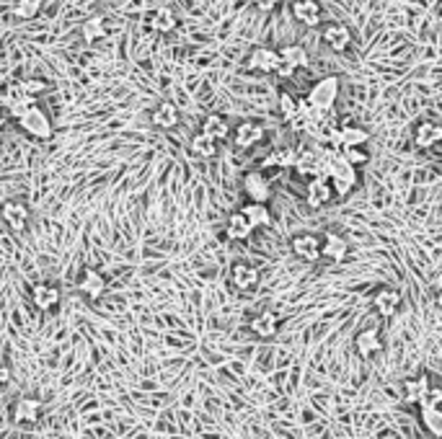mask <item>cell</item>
Segmentation results:
<instances>
[{
	"mask_svg": "<svg viewBox=\"0 0 442 439\" xmlns=\"http://www.w3.org/2000/svg\"><path fill=\"white\" fill-rule=\"evenodd\" d=\"M321 39L334 52H344L347 47L352 44V31L347 29L344 23H329V26H323Z\"/></svg>",
	"mask_w": 442,
	"mask_h": 439,
	"instance_id": "13",
	"label": "cell"
},
{
	"mask_svg": "<svg viewBox=\"0 0 442 439\" xmlns=\"http://www.w3.org/2000/svg\"><path fill=\"white\" fill-rule=\"evenodd\" d=\"M18 83H21L23 93H26V96H31V99H37V93H42L47 88L42 80H34V78H29V80H18Z\"/></svg>",
	"mask_w": 442,
	"mask_h": 439,
	"instance_id": "39",
	"label": "cell"
},
{
	"mask_svg": "<svg viewBox=\"0 0 442 439\" xmlns=\"http://www.w3.org/2000/svg\"><path fill=\"white\" fill-rule=\"evenodd\" d=\"M339 155L344 158V163H349L352 168H360V166H365L370 160V152L365 150V148H342L339 150Z\"/></svg>",
	"mask_w": 442,
	"mask_h": 439,
	"instance_id": "35",
	"label": "cell"
},
{
	"mask_svg": "<svg viewBox=\"0 0 442 439\" xmlns=\"http://www.w3.org/2000/svg\"><path fill=\"white\" fill-rule=\"evenodd\" d=\"M31 107H37V99H31V96H23V99H18V101H13V104H8V114H11V116H13L16 121L21 119L23 114L29 112Z\"/></svg>",
	"mask_w": 442,
	"mask_h": 439,
	"instance_id": "36",
	"label": "cell"
},
{
	"mask_svg": "<svg viewBox=\"0 0 442 439\" xmlns=\"http://www.w3.org/2000/svg\"><path fill=\"white\" fill-rule=\"evenodd\" d=\"M277 54H279V62H285L287 68H293V70L308 68V65H310L308 52L298 44H285L282 49H277Z\"/></svg>",
	"mask_w": 442,
	"mask_h": 439,
	"instance_id": "23",
	"label": "cell"
},
{
	"mask_svg": "<svg viewBox=\"0 0 442 439\" xmlns=\"http://www.w3.org/2000/svg\"><path fill=\"white\" fill-rule=\"evenodd\" d=\"M279 65V54L277 49H269V47H256L254 52L248 54V68L259 70V73H274Z\"/></svg>",
	"mask_w": 442,
	"mask_h": 439,
	"instance_id": "14",
	"label": "cell"
},
{
	"mask_svg": "<svg viewBox=\"0 0 442 439\" xmlns=\"http://www.w3.org/2000/svg\"><path fill=\"white\" fill-rule=\"evenodd\" d=\"M295 160H298V150H293V148H277V150L269 152L262 160V168H295Z\"/></svg>",
	"mask_w": 442,
	"mask_h": 439,
	"instance_id": "25",
	"label": "cell"
},
{
	"mask_svg": "<svg viewBox=\"0 0 442 439\" xmlns=\"http://www.w3.org/2000/svg\"><path fill=\"white\" fill-rule=\"evenodd\" d=\"M432 387V380L429 375H417V378H406L404 380V401L406 403H417L419 406L424 401V395L429 393Z\"/></svg>",
	"mask_w": 442,
	"mask_h": 439,
	"instance_id": "16",
	"label": "cell"
},
{
	"mask_svg": "<svg viewBox=\"0 0 442 439\" xmlns=\"http://www.w3.org/2000/svg\"><path fill=\"white\" fill-rule=\"evenodd\" d=\"M349 256V243L344 235L339 233H323L321 235V258H329L334 264H342Z\"/></svg>",
	"mask_w": 442,
	"mask_h": 439,
	"instance_id": "8",
	"label": "cell"
},
{
	"mask_svg": "<svg viewBox=\"0 0 442 439\" xmlns=\"http://www.w3.org/2000/svg\"><path fill=\"white\" fill-rule=\"evenodd\" d=\"M293 13L300 23L306 26H318L321 23V6L315 0H295L293 3Z\"/></svg>",
	"mask_w": 442,
	"mask_h": 439,
	"instance_id": "21",
	"label": "cell"
},
{
	"mask_svg": "<svg viewBox=\"0 0 442 439\" xmlns=\"http://www.w3.org/2000/svg\"><path fill=\"white\" fill-rule=\"evenodd\" d=\"M419 409H421V424H424V429H427L429 434L440 437L442 434V411L427 409V406H419Z\"/></svg>",
	"mask_w": 442,
	"mask_h": 439,
	"instance_id": "32",
	"label": "cell"
},
{
	"mask_svg": "<svg viewBox=\"0 0 442 439\" xmlns=\"http://www.w3.org/2000/svg\"><path fill=\"white\" fill-rule=\"evenodd\" d=\"M331 199H334V191H331L326 179H310V181H308V189H306L308 207H323V205H329Z\"/></svg>",
	"mask_w": 442,
	"mask_h": 439,
	"instance_id": "17",
	"label": "cell"
},
{
	"mask_svg": "<svg viewBox=\"0 0 442 439\" xmlns=\"http://www.w3.org/2000/svg\"><path fill=\"white\" fill-rule=\"evenodd\" d=\"M114 23L104 16H93L88 21L83 23V37L88 39V42H96V39H104L106 34H112Z\"/></svg>",
	"mask_w": 442,
	"mask_h": 439,
	"instance_id": "26",
	"label": "cell"
},
{
	"mask_svg": "<svg viewBox=\"0 0 442 439\" xmlns=\"http://www.w3.org/2000/svg\"><path fill=\"white\" fill-rule=\"evenodd\" d=\"M231 135L238 148H254V145H259L264 140V127L259 121L246 119V121H240L238 127H235V132H231Z\"/></svg>",
	"mask_w": 442,
	"mask_h": 439,
	"instance_id": "11",
	"label": "cell"
},
{
	"mask_svg": "<svg viewBox=\"0 0 442 439\" xmlns=\"http://www.w3.org/2000/svg\"><path fill=\"white\" fill-rule=\"evenodd\" d=\"M153 124L161 129H173L176 124H179V109L173 107L171 101L158 104L156 112H153Z\"/></svg>",
	"mask_w": 442,
	"mask_h": 439,
	"instance_id": "24",
	"label": "cell"
},
{
	"mask_svg": "<svg viewBox=\"0 0 442 439\" xmlns=\"http://www.w3.org/2000/svg\"><path fill=\"white\" fill-rule=\"evenodd\" d=\"M0 217L6 220V225L11 227V230H23L31 220L29 202H26V199H6V202L0 205Z\"/></svg>",
	"mask_w": 442,
	"mask_h": 439,
	"instance_id": "4",
	"label": "cell"
},
{
	"mask_svg": "<svg viewBox=\"0 0 442 439\" xmlns=\"http://www.w3.org/2000/svg\"><path fill=\"white\" fill-rule=\"evenodd\" d=\"M0 140H3V135H0Z\"/></svg>",
	"mask_w": 442,
	"mask_h": 439,
	"instance_id": "43",
	"label": "cell"
},
{
	"mask_svg": "<svg viewBox=\"0 0 442 439\" xmlns=\"http://www.w3.org/2000/svg\"><path fill=\"white\" fill-rule=\"evenodd\" d=\"M240 215L248 220V225L254 227H267L272 222V215H269V207L267 205H254V202H248L243 210H240Z\"/></svg>",
	"mask_w": 442,
	"mask_h": 439,
	"instance_id": "28",
	"label": "cell"
},
{
	"mask_svg": "<svg viewBox=\"0 0 442 439\" xmlns=\"http://www.w3.org/2000/svg\"><path fill=\"white\" fill-rule=\"evenodd\" d=\"M329 186H331V191H334V197H349L352 189L357 186V168L344 163V158L339 155L334 168H331Z\"/></svg>",
	"mask_w": 442,
	"mask_h": 439,
	"instance_id": "2",
	"label": "cell"
},
{
	"mask_svg": "<svg viewBox=\"0 0 442 439\" xmlns=\"http://www.w3.org/2000/svg\"><path fill=\"white\" fill-rule=\"evenodd\" d=\"M339 140H342V148H365L370 140V132L365 127H342L339 129Z\"/></svg>",
	"mask_w": 442,
	"mask_h": 439,
	"instance_id": "29",
	"label": "cell"
},
{
	"mask_svg": "<svg viewBox=\"0 0 442 439\" xmlns=\"http://www.w3.org/2000/svg\"><path fill=\"white\" fill-rule=\"evenodd\" d=\"M192 150H194V155L197 158H215L218 155V143L212 140V137H207V135H194V140H192Z\"/></svg>",
	"mask_w": 442,
	"mask_h": 439,
	"instance_id": "31",
	"label": "cell"
},
{
	"mask_svg": "<svg viewBox=\"0 0 442 439\" xmlns=\"http://www.w3.org/2000/svg\"><path fill=\"white\" fill-rule=\"evenodd\" d=\"M440 140H442V127L437 121H421L419 127H417V132H414V143H417V148H421V150L435 148Z\"/></svg>",
	"mask_w": 442,
	"mask_h": 439,
	"instance_id": "19",
	"label": "cell"
},
{
	"mask_svg": "<svg viewBox=\"0 0 442 439\" xmlns=\"http://www.w3.org/2000/svg\"><path fill=\"white\" fill-rule=\"evenodd\" d=\"M62 300V292L57 284H50V282H39V284H34L31 287V303H34V308L42 313H50L54 311L57 305H60Z\"/></svg>",
	"mask_w": 442,
	"mask_h": 439,
	"instance_id": "7",
	"label": "cell"
},
{
	"mask_svg": "<svg viewBox=\"0 0 442 439\" xmlns=\"http://www.w3.org/2000/svg\"><path fill=\"white\" fill-rule=\"evenodd\" d=\"M337 96H339V78L337 76H326V78H321L313 88H310V93L306 96V101H308V107H313V109H318V112L329 114V109L337 104Z\"/></svg>",
	"mask_w": 442,
	"mask_h": 439,
	"instance_id": "1",
	"label": "cell"
},
{
	"mask_svg": "<svg viewBox=\"0 0 442 439\" xmlns=\"http://www.w3.org/2000/svg\"><path fill=\"white\" fill-rule=\"evenodd\" d=\"M39 8H42V0H13V16L16 18H21V21H29L34 16L39 13Z\"/></svg>",
	"mask_w": 442,
	"mask_h": 439,
	"instance_id": "33",
	"label": "cell"
},
{
	"mask_svg": "<svg viewBox=\"0 0 442 439\" xmlns=\"http://www.w3.org/2000/svg\"><path fill=\"white\" fill-rule=\"evenodd\" d=\"M78 292H81L83 297H88V300H101L106 292V279L104 274L96 272V269H86V272L78 277Z\"/></svg>",
	"mask_w": 442,
	"mask_h": 439,
	"instance_id": "10",
	"label": "cell"
},
{
	"mask_svg": "<svg viewBox=\"0 0 442 439\" xmlns=\"http://www.w3.org/2000/svg\"><path fill=\"white\" fill-rule=\"evenodd\" d=\"M290 248H293V253L300 261L315 264L321 258V238L313 233H298L290 238Z\"/></svg>",
	"mask_w": 442,
	"mask_h": 439,
	"instance_id": "5",
	"label": "cell"
},
{
	"mask_svg": "<svg viewBox=\"0 0 442 439\" xmlns=\"http://www.w3.org/2000/svg\"><path fill=\"white\" fill-rule=\"evenodd\" d=\"M254 6L259 8V11H274V8L279 6V0H254Z\"/></svg>",
	"mask_w": 442,
	"mask_h": 439,
	"instance_id": "40",
	"label": "cell"
},
{
	"mask_svg": "<svg viewBox=\"0 0 442 439\" xmlns=\"http://www.w3.org/2000/svg\"><path fill=\"white\" fill-rule=\"evenodd\" d=\"M42 419V401L39 398H18L13 406L16 426H34Z\"/></svg>",
	"mask_w": 442,
	"mask_h": 439,
	"instance_id": "9",
	"label": "cell"
},
{
	"mask_svg": "<svg viewBox=\"0 0 442 439\" xmlns=\"http://www.w3.org/2000/svg\"><path fill=\"white\" fill-rule=\"evenodd\" d=\"M248 328H251V331H254L259 339H272V336L277 333V328H279L277 313H269V311L259 313V315H254V318L248 320Z\"/></svg>",
	"mask_w": 442,
	"mask_h": 439,
	"instance_id": "18",
	"label": "cell"
},
{
	"mask_svg": "<svg viewBox=\"0 0 442 439\" xmlns=\"http://www.w3.org/2000/svg\"><path fill=\"white\" fill-rule=\"evenodd\" d=\"M231 279L238 289L248 292V289L259 287V279H262V277H259V272H256V266L246 264V261H235L231 269Z\"/></svg>",
	"mask_w": 442,
	"mask_h": 439,
	"instance_id": "12",
	"label": "cell"
},
{
	"mask_svg": "<svg viewBox=\"0 0 442 439\" xmlns=\"http://www.w3.org/2000/svg\"><path fill=\"white\" fill-rule=\"evenodd\" d=\"M279 112H282V116H285L287 121H293L295 114H298V99L290 96V93H282V96H279Z\"/></svg>",
	"mask_w": 442,
	"mask_h": 439,
	"instance_id": "37",
	"label": "cell"
},
{
	"mask_svg": "<svg viewBox=\"0 0 442 439\" xmlns=\"http://www.w3.org/2000/svg\"><path fill=\"white\" fill-rule=\"evenodd\" d=\"M254 233V227L248 225V220L238 212H231L228 215V222H225V235L231 238V241H248Z\"/></svg>",
	"mask_w": 442,
	"mask_h": 439,
	"instance_id": "22",
	"label": "cell"
},
{
	"mask_svg": "<svg viewBox=\"0 0 442 439\" xmlns=\"http://www.w3.org/2000/svg\"><path fill=\"white\" fill-rule=\"evenodd\" d=\"M295 168H298L300 176L315 179V176H318V155H315V150H303V152H298Z\"/></svg>",
	"mask_w": 442,
	"mask_h": 439,
	"instance_id": "30",
	"label": "cell"
},
{
	"mask_svg": "<svg viewBox=\"0 0 442 439\" xmlns=\"http://www.w3.org/2000/svg\"><path fill=\"white\" fill-rule=\"evenodd\" d=\"M243 191H246L248 202H254V205H267L272 199L269 181H267V176L262 171H248L243 176Z\"/></svg>",
	"mask_w": 442,
	"mask_h": 439,
	"instance_id": "6",
	"label": "cell"
},
{
	"mask_svg": "<svg viewBox=\"0 0 442 439\" xmlns=\"http://www.w3.org/2000/svg\"><path fill=\"white\" fill-rule=\"evenodd\" d=\"M354 347H357V351L362 356H373L380 349V333H378V328H365V331L357 333Z\"/></svg>",
	"mask_w": 442,
	"mask_h": 439,
	"instance_id": "27",
	"label": "cell"
},
{
	"mask_svg": "<svg viewBox=\"0 0 442 439\" xmlns=\"http://www.w3.org/2000/svg\"><path fill=\"white\" fill-rule=\"evenodd\" d=\"M153 29L161 31V34L176 29V16H173V11H168V8H158L156 13H153Z\"/></svg>",
	"mask_w": 442,
	"mask_h": 439,
	"instance_id": "34",
	"label": "cell"
},
{
	"mask_svg": "<svg viewBox=\"0 0 442 439\" xmlns=\"http://www.w3.org/2000/svg\"><path fill=\"white\" fill-rule=\"evenodd\" d=\"M373 308L380 313L383 318H390V315H393V313L401 308V295H398L396 289H390V287L378 289V292L373 295Z\"/></svg>",
	"mask_w": 442,
	"mask_h": 439,
	"instance_id": "15",
	"label": "cell"
},
{
	"mask_svg": "<svg viewBox=\"0 0 442 439\" xmlns=\"http://www.w3.org/2000/svg\"><path fill=\"white\" fill-rule=\"evenodd\" d=\"M8 380H11V372H8V364L0 362V387L8 385Z\"/></svg>",
	"mask_w": 442,
	"mask_h": 439,
	"instance_id": "41",
	"label": "cell"
},
{
	"mask_svg": "<svg viewBox=\"0 0 442 439\" xmlns=\"http://www.w3.org/2000/svg\"><path fill=\"white\" fill-rule=\"evenodd\" d=\"M419 406H427V409H435V411H442V387H429V393L424 395V401L419 403Z\"/></svg>",
	"mask_w": 442,
	"mask_h": 439,
	"instance_id": "38",
	"label": "cell"
},
{
	"mask_svg": "<svg viewBox=\"0 0 442 439\" xmlns=\"http://www.w3.org/2000/svg\"><path fill=\"white\" fill-rule=\"evenodd\" d=\"M18 127L23 132H29L31 137H37V140H50L52 137V119L47 116V112H42L39 107H31L29 112L23 114L21 119H18Z\"/></svg>",
	"mask_w": 442,
	"mask_h": 439,
	"instance_id": "3",
	"label": "cell"
},
{
	"mask_svg": "<svg viewBox=\"0 0 442 439\" xmlns=\"http://www.w3.org/2000/svg\"><path fill=\"white\" fill-rule=\"evenodd\" d=\"M231 121L225 119V116H220V114H210V116H204L202 121V135L212 137L215 143H220V140H228L231 137Z\"/></svg>",
	"mask_w": 442,
	"mask_h": 439,
	"instance_id": "20",
	"label": "cell"
},
{
	"mask_svg": "<svg viewBox=\"0 0 442 439\" xmlns=\"http://www.w3.org/2000/svg\"><path fill=\"white\" fill-rule=\"evenodd\" d=\"M274 73H277V76H282V78H290V76H293V73H295V70H293V68H287L285 62H279Z\"/></svg>",
	"mask_w": 442,
	"mask_h": 439,
	"instance_id": "42",
	"label": "cell"
}]
</instances>
